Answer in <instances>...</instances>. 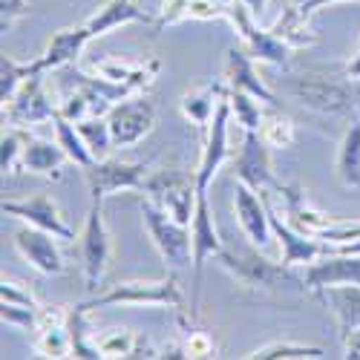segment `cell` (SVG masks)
I'll list each match as a JSON object with an SVG mask.
<instances>
[{"mask_svg":"<svg viewBox=\"0 0 360 360\" xmlns=\"http://www.w3.org/2000/svg\"><path fill=\"white\" fill-rule=\"evenodd\" d=\"M217 259L243 288H254V291H285L288 285L306 288L303 277H297L291 265H285L283 259L271 262L268 257H259L257 251L248 248H222Z\"/></svg>","mask_w":360,"mask_h":360,"instance_id":"6da1fadb","label":"cell"},{"mask_svg":"<svg viewBox=\"0 0 360 360\" xmlns=\"http://www.w3.org/2000/svg\"><path fill=\"white\" fill-rule=\"evenodd\" d=\"M110 306H162V309H182L185 294L179 288V280L162 277V280H127L115 283L104 294L89 297L81 309L89 314L96 309H110Z\"/></svg>","mask_w":360,"mask_h":360,"instance_id":"7a4b0ae2","label":"cell"},{"mask_svg":"<svg viewBox=\"0 0 360 360\" xmlns=\"http://www.w3.org/2000/svg\"><path fill=\"white\" fill-rule=\"evenodd\" d=\"M147 199L159 205L165 214H170L176 222L191 225L196 214V199H199V185H196V170L185 173L179 167L170 170H156L147 176L144 191Z\"/></svg>","mask_w":360,"mask_h":360,"instance_id":"3957f363","label":"cell"},{"mask_svg":"<svg viewBox=\"0 0 360 360\" xmlns=\"http://www.w3.org/2000/svg\"><path fill=\"white\" fill-rule=\"evenodd\" d=\"M141 222L144 231L150 236V243L156 245L159 257L179 271L188 262H193V236H191V225L176 222L170 214H165L159 205H153L150 199L141 202Z\"/></svg>","mask_w":360,"mask_h":360,"instance_id":"277c9868","label":"cell"},{"mask_svg":"<svg viewBox=\"0 0 360 360\" xmlns=\"http://www.w3.org/2000/svg\"><path fill=\"white\" fill-rule=\"evenodd\" d=\"M225 23L233 26V32L239 35V41H243V46L248 49V55L254 58V61H262V64H271V67H288L291 61V46L283 44L271 29H262L257 26V18L239 4V0H231L228 4V18Z\"/></svg>","mask_w":360,"mask_h":360,"instance_id":"5b68a950","label":"cell"},{"mask_svg":"<svg viewBox=\"0 0 360 360\" xmlns=\"http://www.w3.org/2000/svg\"><path fill=\"white\" fill-rule=\"evenodd\" d=\"M112 243H110V231L104 222V202H93L81 231V268H84V283L86 291H96L98 283L104 280V271L110 265Z\"/></svg>","mask_w":360,"mask_h":360,"instance_id":"8992f818","label":"cell"},{"mask_svg":"<svg viewBox=\"0 0 360 360\" xmlns=\"http://www.w3.org/2000/svg\"><path fill=\"white\" fill-rule=\"evenodd\" d=\"M84 182L93 202H104L112 193L122 191H144L147 182V165L141 162H118V159H101L84 167Z\"/></svg>","mask_w":360,"mask_h":360,"instance_id":"52a82bcc","label":"cell"},{"mask_svg":"<svg viewBox=\"0 0 360 360\" xmlns=\"http://www.w3.org/2000/svg\"><path fill=\"white\" fill-rule=\"evenodd\" d=\"M233 173L239 182H245L257 193H265V191L280 193L283 188V182H277L271 167V147L254 130H243V144H239V153L233 156Z\"/></svg>","mask_w":360,"mask_h":360,"instance_id":"ba28073f","label":"cell"},{"mask_svg":"<svg viewBox=\"0 0 360 360\" xmlns=\"http://www.w3.org/2000/svg\"><path fill=\"white\" fill-rule=\"evenodd\" d=\"M107 122H110V133H112V144L115 147H136L144 136L153 133L156 127V104L139 96H130L124 101H118L110 112H107Z\"/></svg>","mask_w":360,"mask_h":360,"instance_id":"9c48e42d","label":"cell"},{"mask_svg":"<svg viewBox=\"0 0 360 360\" xmlns=\"http://www.w3.org/2000/svg\"><path fill=\"white\" fill-rule=\"evenodd\" d=\"M191 236H193V309L199 303V291H202V268L207 259H217L222 254V239L214 222V211H211V199H207V191H199L196 199V214L191 222Z\"/></svg>","mask_w":360,"mask_h":360,"instance_id":"30bf717a","label":"cell"},{"mask_svg":"<svg viewBox=\"0 0 360 360\" xmlns=\"http://www.w3.org/2000/svg\"><path fill=\"white\" fill-rule=\"evenodd\" d=\"M58 115V107L52 104L49 93L44 89V72L26 78V84L15 93V98L9 104H4V118L12 127H35L41 122H49V118Z\"/></svg>","mask_w":360,"mask_h":360,"instance_id":"8fae6325","label":"cell"},{"mask_svg":"<svg viewBox=\"0 0 360 360\" xmlns=\"http://www.w3.org/2000/svg\"><path fill=\"white\" fill-rule=\"evenodd\" d=\"M231 104H228V96L219 101L211 124L205 130V147H202V159H199V167H196V185L199 191H207L214 182V176L219 173V167L231 159V144H228V124H231Z\"/></svg>","mask_w":360,"mask_h":360,"instance_id":"7c38bea8","label":"cell"},{"mask_svg":"<svg viewBox=\"0 0 360 360\" xmlns=\"http://www.w3.org/2000/svg\"><path fill=\"white\" fill-rule=\"evenodd\" d=\"M262 199H265V207H268V219H271L274 236L280 239V251H283V262L285 265H291V268L294 265H309L323 254H332V245L328 243H323V239L309 236L303 231H297L294 225L283 222V217L277 214V207L271 205V199H268V191L262 193Z\"/></svg>","mask_w":360,"mask_h":360,"instance_id":"4fadbf2b","label":"cell"},{"mask_svg":"<svg viewBox=\"0 0 360 360\" xmlns=\"http://www.w3.org/2000/svg\"><path fill=\"white\" fill-rule=\"evenodd\" d=\"M303 283L309 291L323 294L335 285H360V257L357 254H323L306 265Z\"/></svg>","mask_w":360,"mask_h":360,"instance_id":"5bb4252c","label":"cell"},{"mask_svg":"<svg viewBox=\"0 0 360 360\" xmlns=\"http://www.w3.org/2000/svg\"><path fill=\"white\" fill-rule=\"evenodd\" d=\"M0 207H4L6 217H15V219H23L26 225H32V228L49 231L58 239H64V243H72V239H75V231L64 222L61 211H58V205L46 193H38L32 199H4V205H0Z\"/></svg>","mask_w":360,"mask_h":360,"instance_id":"9a60e30c","label":"cell"},{"mask_svg":"<svg viewBox=\"0 0 360 360\" xmlns=\"http://www.w3.org/2000/svg\"><path fill=\"white\" fill-rule=\"evenodd\" d=\"M291 93L297 96V101L303 107H311L317 112H335V115H340V112L357 107V101L352 98L346 84L328 81L323 75H300L291 84Z\"/></svg>","mask_w":360,"mask_h":360,"instance_id":"2e32d148","label":"cell"},{"mask_svg":"<svg viewBox=\"0 0 360 360\" xmlns=\"http://www.w3.org/2000/svg\"><path fill=\"white\" fill-rule=\"evenodd\" d=\"M233 211L239 219V228H243L245 239L257 248H265L271 243V219H268V207L262 193H257L254 188H248L245 182L236 179V188H233Z\"/></svg>","mask_w":360,"mask_h":360,"instance_id":"e0dca14e","label":"cell"},{"mask_svg":"<svg viewBox=\"0 0 360 360\" xmlns=\"http://www.w3.org/2000/svg\"><path fill=\"white\" fill-rule=\"evenodd\" d=\"M15 248L18 254L41 274H61L64 271V254L58 248V236L41 228L26 225L15 233Z\"/></svg>","mask_w":360,"mask_h":360,"instance_id":"ac0fdd59","label":"cell"},{"mask_svg":"<svg viewBox=\"0 0 360 360\" xmlns=\"http://www.w3.org/2000/svg\"><path fill=\"white\" fill-rule=\"evenodd\" d=\"M225 84H228V89H243V93H251L262 104L277 107V96L268 89V84L257 72V61L248 55L245 46H231L228 49V58H225Z\"/></svg>","mask_w":360,"mask_h":360,"instance_id":"d6986e66","label":"cell"},{"mask_svg":"<svg viewBox=\"0 0 360 360\" xmlns=\"http://www.w3.org/2000/svg\"><path fill=\"white\" fill-rule=\"evenodd\" d=\"M280 193H283V202H285L288 225H294L297 231H303V233H309V236L323 239L326 231L335 225V219L328 217V214H323V211H317L314 205H309L306 191L300 188V185H283Z\"/></svg>","mask_w":360,"mask_h":360,"instance_id":"ffe728a7","label":"cell"},{"mask_svg":"<svg viewBox=\"0 0 360 360\" xmlns=\"http://www.w3.org/2000/svg\"><path fill=\"white\" fill-rule=\"evenodd\" d=\"M127 23H147V26H156V18L144 12L136 0H107V4L93 15L86 18V29L93 38H101L107 32H112V29L118 26H127Z\"/></svg>","mask_w":360,"mask_h":360,"instance_id":"44dd1931","label":"cell"},{"mask_svg":"<svg viewBox=\"0 0 360 360\" xmlns=\"http://www.w3.org/2000/svg\"><path fill=\"white\" fill-rule=\"evenodd\" d=\"M93 41L86 26H75V29H58V32L49 38L44 55H38V64L44 72L49 70H61L78 61V55L84 52V46Z\"/></svg>","mask_w":360,"mask_h":360,"instance_id":"7402d4cb","label":"cell"},{"mask_svg":"<svg viewBox=\"0 0 360 360\" xmlns=\"http://www.w3.org/2000/svg\"><path fill=\"white\" fill-rule=\"evenodd\" d=\"M225 96H228V84L225 81H205L196 89H191V93L182 96L179 110H182V115L193 127L207 130V124H211V118H214V112H217V107H219V101Z\"/></svg>","mask_w":360,"mask_h":360,"instance_id":"603a6c76","label":"cell"},{"mask_svg":"<svg viewBox=\"0 0 360 360\" xmlns=\"http://www.w3.org/2000/svg\"><path fill=\"white\" fill-rule=\"evenodd\" d=\"M228 4L219 0H162L156 29H167L185 20H225Z\"/></svg>","mask_w":360,"mask_h":360,"instance_id":"cb8c5ba5","label":"cell"},{"mask_svg":"<svg viewBox=\"0 0 360 360\" xmlns=\"http://www.w3.org/2000/svg\"><path fill=\"white\" fill-rule=\"evenodd\" d=\"M64 162H70V156L64 153V147L58 141H46V139L29 136L26 150H23V170L46 176V179H52V182H58V179L64 176L61 173Z\"/></svg>","mask_w":360,"mask_h":360,"instance_id":"d4e9b609","label":"cell"},{"mask_svg":"<svg viewBox=\"0 0 360 360\" xmlns=\"http://www.w3.org/2000/svg\"><path fill=\"white\" fill-rule=\"evenodd\" d=\"M338 320L340 340L360 328V285H335L320 294Z\"/></svg>","mask_w":360,"mask_h":360,"instance_id":"484cf974","label":"cell"},{"mask_svg":"<svg viewBox=\"0 0 360 360\" xmlns=\"http://www.w3.org/2000/svg\"><path fill=\"white\" fill-rule=\"evenodd\" d=\"M104 357H159V349H153L144 335L130 332V328H112V332L96 338Z\"/></svg>","mask_w":360,"mask_h":360,"instance_id":"4316f807","label":"cell"},{"mask_svg":"<svg viewBox=\"0 0 360 360\" xmlns=\"http://www.w3.org/2000/svg\"><path fill=\"white\" fill-rule=\"evenodd\" d=\"M309 20H311V18H306L294 4H288V6L283 9L280 20L271 26V32H274L283 44H288L291 49H306V46H314V44H317V35L311 32V23H309Z\"/></svg>","mask_w":360,"mask_h":360,"instance_id":"83f0119b","label":"cell"},{"mask_svg":"<svg viewBox=\"0 0 360 360\" xmlns=\"http://www.w3.org/2000/svg\"><path fill=\"white\" fill-rule=\"evenodd\" d=\"M338 179L346 188H360V118L349 124L338 147Z\"/></svg>","mask_w":360,"mask_h":360,"instance_id":"f1b7e54d","label":"cell"},{"mask_svg":"<svg viewBox=\"0 0 360 360\" xmlns=\"http://www.w3.org/2000/svg\"><path fill=\"white\" fill-rule=\"evenodd\" d=\"M52 124H55V141L64 147V153L70 156V162L75 165V167H89L96 162V156H93V150L86 147V141H84V136L78 133V127H75V122H70V118H64L61 112H58L55 118H52Z\"/></svg>","mask_w":360,"mask_h":360,"instance_id":"f546056e","label":"cell"},{"mask_svg":"<svg viewBox=\"0 0 360 360\" xmlns=\"http://www.w3.org/2000/svg\"><path fill=\"white\" fill-rule=\"evenodd\" d=\"M38 72H44L38 58L35 61H15L12 55H4L0 58V101L9 104L18 89L26 84V78H32Z\"/></svg>","mask_w":360,"mask_h":360,"instance_id":"4dcf8cb0","label":"cell"},{"mask_svg":"<svg viewBox=\"0 0 360 360\" xmlns=\"http://www.w3.org/2000/svg\"><path fill=\"white\" fill-rule=\"evenodd\" d=\"M67 332H70V343H72V357H84V360L104 357L96 338H89V332H86V311L81 306H72L67 311Z\"/></svg>","mask_w":360,"mask_h":360,"instance_id":"1f68e13d","label":"cell"},{"mask_svg":"<svg viewBox=\"0 0 360 360\" xmlns=\"http://www.w3.org/2000/svg\"><path fill=\"white\" fill-rule=\"evenodd\" d=\"M75 127H78V133L84 136L86 147L93 150L96 162L110 159V150H112L115 144H112V133H110L107 115H89V118H84V122H75Z\"/></svg>","mask_w":360,"mask_h":360,"instance_id":"d6a6232c","label":"cell"},{"mask_svg":"<svg viewBox=\"0 0 360 360\" xmlns=\"http://www.w3.org/2000/svg\"><path fill=\"white\" fill-rule=\"evenodd\" d=\"M259 136H262V141L271 147V150H288L294 144V122H291L285 112H280L274 107L271 112L262 115Z\"/></svg>","mask_w":360,"mask_h":360,"instance_id":"836d02e7","label":"cell"},{"mask_svg":"<svg viewBox=\"0 0 360 360\" xmlns=\"http://www.w3.org/2000/svg\"><path fill=\"white\" fill-rule=\"evenodd\" d=\"M251 360H303V357H326L320 346H306V343H291V340H274L254 349L248 354Z\"/></svg>","mask_w":360,"mask_h":360,"instance_id":"e575fe53","label":"cell"},{"mask_svg":"<svg viewBox=\"0 0 360 360\" xmlns=\"http://www.w3.org/2000/svg\"><path fill=\"white\" fill-rule=\"evenodd\" d=\"M259 98H254L251 93H243V89H228V104H231V115L236 118V124L243 130H254L259 133L262 124V110L257 104Z\"/></svg>","mask_w":360,"mask_h":360,"instance_id":"d590c367","label":"cell"},{"mask_svg":"<svg viewBox=\"0 0 360 360\" xmlns=\"http://www.w3.org/2000/svg\"><path fill=\"white\" fill-rule=\"evenodd\" d=\"M26 141H29V133L23 127H12L4 133V139H0V167H4V173L12 176V173L23 170Z\"/></svg>","mask_w":360,"mask_h":360,"instance_id":"8d00e7d4","label":"cell"},{"mask_svg":"<svg viewBox=\"0 0 360 360\" xmlns=\"http://www.w3.org/2000/svg\"><path fill=\"white\" fill-rule=\"evenodd\" d=\"M0 317L9 326H18L23 332H38L41 323V309H29V306H15V303H4L0 306Z\"/></svg>","mask_w":360,"mask_h":360,"instance_id":"74e56055","label":"cell"},{"mask_svg":"<svg viewBox=\"0 0 360 360\" xmlns=\"http://www.w3.org/2000/svg\"><path fill=\"white\" fill-rule=\"evenodd\" d=\"M0 303H15V306H29V309H41L38 297L32 294L26 283H18V280H9L4 277L0 283Z\"/></svg>","mask_w":360,"mask_h":360,"instance_id":"f35d334b","label":"cell"},{"mask_svg":"<svg viewBox=\"0 0 360 360\" xmlns=\"http://www.w3.org/2000/svg\"><path fill=\"white\" fill-rule=\"evenodd\" d=\"M58 112H61L64 118H70V122H84V118H89L93 115V107H89V98H86V93L75 84V93H70L67 96V101L58 107Z\"/></svg>","mask_w":360,"mask_h":360,"instance_id":"ab89813d","label":"cell"},{"mask_svg":"<svg viewBox=\"0 0 360 360\" xmlns=\"http://www.w3.org/2000/svg\"><path fill=\"white\" fill-rule=\"evenodd\" d=\"M29 12H32V6H29V0H0V29H12L20 18H26Z\"/></svg>","mask_w":360,"mask_h":360,"instance_id":"60d3db41","label":"cell"},{"mask_svg":"<svg viewBox=\"0 0 360 360\" xmlns=\"http://www.w3.org/2000/svg\"><path fill=\"white\" fill-rule=\"evenodd\" d=\"M185 349H188V357H214V352H217L207 332H188Z\"/></svg>","mask_w":360,"mask_h":360,"instance_id":"b9f144b4","label":"cell"},{"mask_svg":"<svg viewBox=\"0 0 360 360\" xmlns=\"http://www.w3.org/2000/svg\"><path fill=\"white\" fill-rule=\"evenodd\" d=\"M328 4H346V0H294V6L303 12L306 18H311L317 9H323V6H328Z\"/></svg>","mask_w":360,"mask_h":360,"instance_id":"7bdbcfd3","label":"cell"},{"mask_svg":"<svg viewBox=\"0 0 360 360\" xmlns=\"http://www.w3.org/2000/svg\"><path fill=\"white\" fill-rule=\"evenodd\" d=\"M343 349H346V357L360 360V328H354L352 335L343 338Z\"/></svg>","mask_w":360,"mask_h":360,"instance_id":"ee69618b","label":"cell"},{"mask_svg":"<svg viewBox=\"0 0 360 360\" xmlns=\"http://www.w3.org/2000/svg\"><path fill=\"white\" fill-rule=\"evenodd\" d=\"M239 4H243L254 18H262V12L268 9V0H239Z\"/></svg>","mask_w":360,"mask_h":360,"instance_id":"f6af8a7d","label":"cell"},{"mask_svg":"<svg viewBox=\"0 0 360 360\" xmlns=\"http://www.w3.org/2000/svg\"><path fill=\"white\" fill-rule=\"evenodd\" d=\"M346 78L349 81H360V49H357V55L352 58V61L346 64Z\"/></svg>","mask_w":360,"mask_h":360,"instance_id":"bcb514c9","label":"cell"},{"mask_svg":"<svg viewBox=\"0 0 360 360\" xmlns=\"http://www.w3.org/2000/svg\"><path fill=\"white\" fill-rule=\"evenodd\" d=\"M335 251H340V254H357L360 257V239H354V243H349V245H340Z\"/></svg>","mask_w":360,"mask_h":360,"instance_id":"7dc6e473","label":"cell"},{"mask_svg":"<svg viewBox=\"0 0 360 360\" xmlns=\"http://www.w3.org/2000/svg\"><path fill=\"white\" fill-rule=\"evenodd\" d=\"M357 112H360V101H357Z\"/></svg>","mask_w":360,"mask_h":360,"instance_id":"c3c4849f","label":"cell"}]
</instances>
